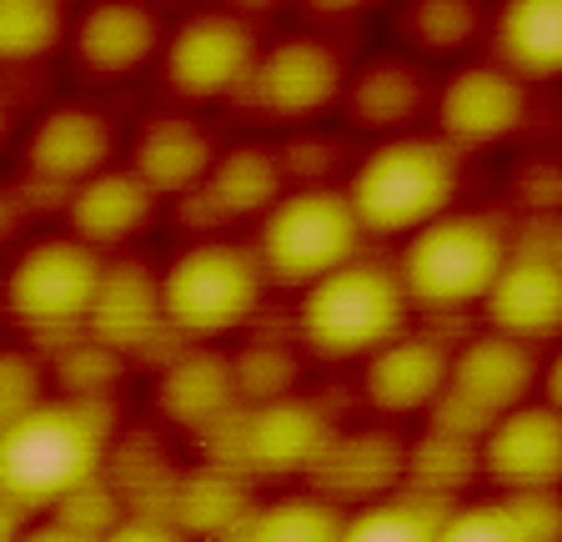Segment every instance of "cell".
I'll use <instances>...</instances> for the list:
<instances>
[{
    "mask_svg": "<svg viewBox=\"0 0 562 542\" xmlns=\"http://www.w3.org/2000/svg\"><path fill=\"white\" fill-rule=\"evenodd\" d=\"M116 442L111 402L50 397L0 432V507L15 518H50L60 503L105 477Z\"/></svg>",
    "mask_w": 562,
    "mask_h": 542,
    "instance_id": "obj_1",
    "label": "cell"
},
{
    "mask_svg": "<svg viewBox=\"0 0 562 542\" xmlns=\"http://www.w3.org/2000/svg\"><path fill=\"white\" fill-rule=\"evenodd\" d=\"M462 156L432 136H392L357 161L347 191L362 236H417L452 212Z\"/></svg>",
    "mask_w": 562,
    "mask_h": 542,
    "instance_id": "obj_2",
    "label": "cell"
},
{
    "mask_svg": "<svg viewBox=\"0 0 562 542\" xmlns=\"http://www.w3.org/2000/svg\"><path fill=\"white\" fill-rule=\"evenodd\" d=\"M412 302L397 267L372 257L347 261L341 271L306 286L296 302V337L327 362H367L407 331Z\"/></svg>",
    "mask_w": 562,
    "mask_h": 542,
    "instance_id": "obj_3",
    "label": "cell"
},
{
    "mask_svg": "<svg viewBox=\"0 0 562 542\" xmlns=\"http://www.w3.org/2000/svg\"><path fill=\"white\" fill-rule=\"evenodd\" d=\"M507 247H513L507 226L482 212H447L432 226H422L417 236H407L397 261L412 312L452 317L482 307L507 261Z\"/></svg>",
    "mask_w": 562,
    "mask_h": 542,
    "instance_id": "obj_4",
    "label": "cell"
},
{
    "mask_svg": "<svg viewBox=\"0 0 562 542\" xmlns=\"http://www.w3.org/2000/svg\"><path fill=\"white\" fill-rule=\"evenodd\" d=\"M267 271L257 251L236 241H196L176 251L161 271V307L176 342H216L232 337L267 302Z\"/></svg>",
    "mask_w": 562,
    "mask_h": 542,
    "instance_id": "obj_5",
    "label": "cell"
},
{
    "mask_svg": "<svg viewBox=\"0 0 562 542\" xmlns=\"http://www.w3.org/2000/svg\"><path fill=\"white\" fill-rule=\"evenodd\" d=\"M257 261L267 282L281 286H316L322 276L341 271L362 257V226L351 216L347 191L337 187H296L261 216Z\"/></svg>",
    "mask_w": 562,
    "mask_h": 542,
    "instance_id": "obj_6",
    "label": "cell"
},
{
    "mask_svg": "<svg viewBox=\"0 0 562 542\" xmlns=\"http://www.w3.org/2000/svg\"><path fill=\"white\" fill-rule=\"evenodd\" d=\"M105 261L76 236H46L25 247L5 271L0 307L11 312L35 337H81L91 321L95 292H101Z\"/></svg>",
    "mask_w": 562,
    "mask_h": 542,
    "instance_id": "obj_7",
    "label": "cell"
},
{
    "mask_svg": "<svg viewBox=\"0 0 562 542\" xmlns=\"http://www.w3.org/2000/svg\"><path fill=\"white\" fill-rule=\"evenodd\" d=\"M337 422L327 407L306 397H277L261 407H236L222 427H211L206 442L216 448V467L246 472V477H312L327 458Z\"/></svg>",
    "mask_w": 562,
    "mask_h": 542,
    "instance_id": "obj_8",
    "label": "cell"
},
{
    "mask_svg": "<svg viewBox=\"0 0 562 542\" xmlns=\"http://www.w3.org/2000/svg\"><path fill=\"white\" fill-rule=\"evenodd\" d=\"M538 372L542 366L527 342H513L503 331H477L472 342L452 352V372L432 407V427L482 442L497 417L517 413L527 402V392L538 387Z\"/></svg>",
    "mask_w": 562,
    "mask_h": 542,
    "instance_id": "obj_9",
    "label": "cell"
},
{
    "mask_svg": "<svg viewBox=\"0 0 562 542\" xmlns=\"http://www.w3.org/2000/svg\"><path fill=\"white\" fill-rule=\"evenodd\" d=\"M482 312H487V331H503L527 347L562 331V267L548 247V222L532 216L527 232L513 236Z\"/></svg>",
    "mask_w": 562,
    "mask_h": 542,
    "instance_id": "obj_10",
    "label": "cell"
},
{
    "mask_svg": "<svg viewBox=\"0 0 562 542\" xmlns=\"http://www.w3.org/2000/svg\"><path fill=\"white\" fill-rule=\"evenodd\" d=\"M257 56L261 46L251 36V25L226 11L187 15L161 50L166 81L187 101H222L232 91H246V81L257 71Z\"/></svg>",
    "mask_w": 562,
    "mask_h": 542,
    "instance_id": "obj_11",
    "label": "cell"
},
{
    "mask_svg": "<svg viewBox=\"0 0 562 542\" xmlns=\"http://www.w3.org/2000/svg\"><path fill=\"white\" fill-rule=\"evenodd\" d=\"M241 95H251V106L271 121H312L347 95V71L331 46L312 36H286L257 56V71Z\"/></svg>",
    "mask_w": 562,
    "mask_h": 542,
    "instance_id": "obj_12",
    "label": "cell"
},
{
    "mask_svg": "<svg viewBox=\"0 0 562 542\" xmlns=\"http://www.w3.org/2000/svg\"><path fill=\"white\" fill-rule=\"evenodd\" d=\"M482 448V477L503 497L562 493V417L542 402H522L517 413L487 427Z\"/></svg>",
    "mask_w": 562,
    "mask_h": 542,
    "instance_id": "obj_13",
    "label": "cell"
},
{
    "mask_svg": "<svg viewBox=\"0 0 562 542\" xmlns=\"http://www.w3.org/2000/svg\"><path fill=\"white\" fill-rule=\"evenodd\" d=\"M437 121H442V142L457 156L503 146L527 121V81H517L503 60L462 66L437 95Z\"/></svg>",
    "mask_w": 562,
    "mask_h": 542,
    "instance_id": "obj_14",
    "label": "cell"
},
{
    "mask_svg": "<svg viewBox=\"0 0 562 542\" xmlns=\"http://www.w3.org/2000/svg\"><path fill=\"white\" fill-rule=\"evenodd\" d=\"M111 151H116V131L101 111L56 106L25 136V181H41V187H56L60 196H70L91 177L111 171Z\"/></svg>",
    "mask_w": 562,
    "mask_h": 542,
    "instance_id": "obj_15",
    "label": "cell"
},
{
    "mask_svg": "<svg viewBox=\"0 0 562 542\" xmlns=\"http://www.w3.org/2000/svg\"><path fill=\"white\" fill-rule=\"evenodd\" d=\"M306 483H312L316 497H327L341 512L382 503V497L407 487V442L382 432V427H372V432H337L327 458L316 462V472Z\"/></svg>",
    "mask_w": 562,
    "mask_h": 542,
    "instance_id": "obj_16",
    "label": "cell"
},
{
    "mask_svg": "<svg viewBox=\"0 0 562 542\" xmlns=\"http://www.w3.org/2000/svg\"><path fill=\"white\" fill-rule=\"evenodd\" d=\"M86 337H95L121 357L151 352L161 337H171L161 307V271H151L146 261H105Z\"/></svg>",
    "mask_w": 562,
    "mask_h": 542,
    "instance_id": "obj_17",
    "label": "cell"
},
{
    "mask_svg": "<svg viewBox=\"0 0 562 542\" xmlns=\"http://www.w3.org/2000/svg\"><path fill=\"white\" fill-rule=\"evenodd\" d=\"M447 372H452V352L437 337L402 331L397 342H386L382 352L367 357L362 392L376 413H386V417L432 413L437 397L447 392Z\"/></svg>",
    "mask_w": 562,
    "mask_h": 542,
    "instance_id": "obj_18",
    "label": "cell"
},
{
    "mask_svg": "<svg viewBox=\"0 0 562 542\" xmlns=\"http://www.w3.org/2000/svg\"><path fill=\"white\" fill-rule=\"evenodd\" d=\"M76 60L91 76H131L161 46V21L140 0H95L76 21Z\"/></svg>",
    "mask_w": 562,
    "mask_h": 542,
    "instance_id": "obj_19",
    "label": "cell"
},
{
    "mask_svg": "<svg viewBox=\"0 0 562 542\" xmlns=\"http://www.w3.org/2000/svg\"><path fill=\"white\" fill-rule=\"evenodd\" d=\"M216 151H211V136L187 116H156L140 126L136 151H131V171L146 181L156 201H187L191 191L206 187Z\"/></svg>",
    "mask_w": 562,
    "mask_h": 542,
    "instance_id": "obj_20",
    "label": "cell"
},
{
    "mask_svg": "<svg viewBox=\"0 0 562 542\" xmlns=\"http://www.w3.org/2000/svg\"><path fill=\"white\" fill-rule=\"evenodd\" d=\"M156 212V196L146 191V181L131 166H111L101 177H91L86 187L70 191L66 216H70V236L86 241L91 251L101 247H121L136 232H146Z\"/></svg>",
    "mask_w": 562,
    "mask_h": 542,
    "instance_id": "obj_21",
    "label": "cell"
},
{
    "mask_svg": "<svg viewBox=\"0 0 562 542\" xmlns=\"http://www.w3.org/2000/svg\"><path fill=\"white\" fill-rule=\"evenodd\" d=\"M156 407H161L176 427H196V432L222 427L226 417L241 407L232 362L206 352V347L176 352L171 362L161 366V377H156Z\"/></svg>",
    "mask_w": 562,
    "mask_h": 542,
    "instance_id": "obj_22",
    "label": "cell"
},
{
    "mask_svg": "<svg viewBox=\"0 0 562 542\" xmlns=\"http://www.w3.org/2000/svg\"><path fill=\"white\" fill-rule=\"evenodd\" d=\"M437 542H562V493L457 503Z\"/></svg>",
    "mask_w": 562,
    "mask_h": 542,
    "instance_id": "obj_23",
    "label": "cell"
},
{
    "mask_svg": "<svg viewBox=\"0 0 562 542\" xmlns=\"http://www.w3.org/2000/svg\"><path fill=\"white\" fill-rule=\"evenodd\" d=\"M196 201L211 206V222H241V216H267L281 196H286V166L281 156L261 151V146H236L222 151Z\"/></svg>",
    "mask_w": 562,
    "mask_h": 542,
    "instance_id": "obj_24",
    "label": "cell"
},
{
    "mask_svg": "<svg viewBox=\"0 0 562 542\" xmlns=\"http://www.w3.org/2000/svg\"><path fill=\"white\" fill-rule=\"evenodd\" d=\"M251 487L241 483V472L232 467H216L206 462L201 472L181 477L176 483V497H171V522L187 538H201V542H232L241 538L246 518H251Z\"/></svg>",
    "mask_w": 562,
    "mask_h": 542,
    "instance_id": "obj_25",
    "label": "cell"
},
{
    "mask_svg": "<svg viewBox=\"0 0 562 542\" xmlns=\"http://www.w3.org/2000/svg\"><path fill=\"white\" fill-rule=\"evenodd\" d=\"M497 56L517 81H558L562 0H507L497 11Z\"/></svg>",
    "mask_w": 562,
    "mask_h": 542,
    "instance_id": "obj_26",
    "label": "cell"
},
{
    "mask_svg": "<svg viewBox=\"0 0 562 542\" xmlns=\"http://www.w3.org/2000/svg\"><path fill=\"white\" fill-rule=\"evenodd\" d=\"M482 477V448L452 432H427L407 448V493L437 497V503H462L468 487Z\"/></svg>",
    "mask_w": 562,
    "mask_h": 542,
    "instance_id": "obj_27",
    "label": "cell"
},
{
    "mask_svg": "<svg viewBox=\"0 0 562 542\" xmlns=\"http://www.w3.org/2000/svg\"><path fill=\"white\" fill-rule=\"evenodd\" d=\"M457 503H437L422 493H392L382 503H367L357 512H347L341 522V542H437L442 518Z\"/></svg>",
    "mask_w": 562,
    "mask_h": 542,
    "instance_id": "obj_28",
    "label": "cell"
},
{
    "mask_svg": "<svg viewBox=\"0 0 562 542\" xmlns=\"http://www.w3.org/2000/svg\"><path fill=\"white\" fill-rule=\"evenodd\" d=\"M341 522H347V512L331 507L327 497L296 493L277 497V503H257L241 538L232 542H341Z\"/></svg>",
    "mask_w": 562,
    "mask_h": 542,
    "instance_id": "obj_29",
    "label": "cell"
},
{
    "mask_svg": "<svg viewBox=\"0 0 562 542\" xmlns=\"http://www.w3.org/2000/svg\"><path fill=\"white\" fill-rule=\"evenodd\" d=\"M422 76L412 71V66H402V60H372L357 81L347 86V106L351 116L362 121V126H402V121L417 116L422 106Z\"/></svg>",
    "mask_w": 562,
    "mask_h": 542,
    "instance_id": "obj_30",
    "label": "cell"
},
{
    "mask_svg": "<svg viewBox=\"0 0 562 542\" xmlns=\"http://www.w3.org/2000/svg\"><path fill=\"white\" fill-rule=\"evenodd\" d=\"M66 41L60 0H0V66L46 60Z\"/></svg>",
    "mask_w": 562,
    "mask_h": 542,
    "instance_id": "obj_31",
    "label": "cell"
},
{
    "mask_svg": "<svg viewBox=\"0 0 562 542\" xmlns=\"http://www.w3.org/2000/svg\"><path fill=\"white\" fill-rule=\"evenodd\" d=\"M121 366H126V357L121 352H111V347H101L95 337H70L66 347H60V357H56V372L60 377V397H81V402H105V382L111 377H121Z\"/></svg>",
    "mask_w": 562,
    "mask_h": 542,
    "instance_id": "obj_32",
    "label": "cell"
},
{
    "mask_svg": "<svg viewBox=\"0 0 562 542\" xmlns=\"http://www.w3.org/2000/svg\"><path fill=\"white\" fill-rule=\"evenodd\" d=\"M232 377H236V397H241L246 407H261V402L292 397L296 362H292V352H281L277 342H251V347H241V357L232 362Z\"/></svg>",
    "mask_w": 562,
    "mask_h": 542,
    "instance_id": "obj_33",
    "label": "cell"
},
{
    "mask_svg": "<svg viewBox=\"0 0 562 542\" xmlns=\"http://www.w3.org/2000/svg\"><path fill=\"white\" fill-rule=\"evenodd\" d=\"M482 11L472 0H417L407 11V31L427 50H457L477 36Z\"/></svg>",
    "mask_w": 562,
    "mask_h": 542,
    "instance_id": "obj_34",
    "label": "cell"
},
{
    "mask_svg": "<svg viewBox=\"0 0 562 542\" xmlns=\"http://www.w3.org/2000/svg\"><path fill=\"white\" fill-rule=\"evenodd\" d=\"M46 362L21 347H0V432L15 427L21 417H31L41 402H50L46 392Z\"/></svg>",
    "mask_w": 562,
    "mask_h": 542,
    "instance_id": "obj_35",
    "label": "cell"
},
{
    "mask_svg": "<svg viewBox=\"0 0 562 542\" xmlns=\"http://www.w3.org/2000/svg\"><path fill=\"white\" fill-rule=\"evenodd\" d=\"M101 542H191L166 512H126Z\"/></svg>",
    "mask_w": 562,
    "mask_h": 542,
    "instance_id": "obj_36",
    "label": "cell"
},
{
    "mask_svg": "<svg viewBox=\"0 0 562 542\" xmlns=\"http://www.w3.org/2000/svg\"><path fill=\"white\" fill-rule=\"evenodd\" d=\"M15 542H101V538L70 528V522H60V518H25L21 532H15Z\"/></svg>",
    "mask_w": 562,
    "mask_h": 542,
    "instance_id": "obj_37",
    "label": "cell"
},
{
    "mask_svg": "<svg viewBox=\"0 0 562 542\" xmlns=\"http://www.w3.org/2000/svg\"><path fill=\"white\" fill-rule=\"evenodd\" d=\"M25 216H31L25 191L21 187H0V241H11V236L25 226Z\"/></svg>",
    "mask_w": 562,
    "mask_h": 542,
    "instance_id": "obj_38",
    "label": "cell"
},
{
    "mask_svg": "<svg viewBox=\"0 0 562 542\" xmlns=\"http://www.w3.org/2000/svg\"><path fill=\"white\" fill-rule=\"evenodd\" d=\"M538 387H542V407L562 417V352H552V362L538 372Z\"/></svg>",
    "mask_w": 562,
    "mask_h": 542,
    "instance_id": "obj_39",
    "label": "cell"
},
{
    "mask_svg": "<svg viewBox=\"0 0 562 542\" xmlns=\"http://www.w3.org/2000/svg\"><path fill=\"white\" fill-rule=\"evenodd\" d=\"M25 518H15L11 507H0V542H15V532H21Z\"/></svg>",
    "mask_w": 562,
    "mask_h": 542,
    "instance_id": "obj_40",
    "label": "cell"
},
{
    "mask_svg": "<svg viewBox=\"0 0 562 542\" xmlns=\"http://www.w3.org/2000/svg\"><path fill=\"white\" fill-rule=\"evenodd\" d=\"M548 247H552V257H558V267H562V216H552L548 222Z\"/></svg>",
    "mask_w": 562,
    "mask_h": 542,
    "instance_id": "obj_41",
    "label": "cell"
},
{
    "mask_svg": "<svg viewBox=\"0 0 562 542\" xmlns=\"http://www.w3.org/2000/svg\"><path fill=\"white\" fill-rule=\"evenodd\" d=\"M5 131H11V116H5V101H0V142H5Z\"/></svg>",
    "mask_w": 562,
    "mask_h": 542,
    "instance_id": "obj_42",
    "label": "cell"
},
{
    "mask_svg": "<svg viewBox=\"0 0 562 542\" xmlns=\"http://www.w3.org/2000/svg\"><path fill=\"white\" fill-rule=\"evenodd\" d=\"M0 296H5V276H0Z\"/></svg>",
    "mask_w": 562,
    "mask_h": 542,
    "instance_id": "obj_43",
    "label": "cell"
}]
</instances>
